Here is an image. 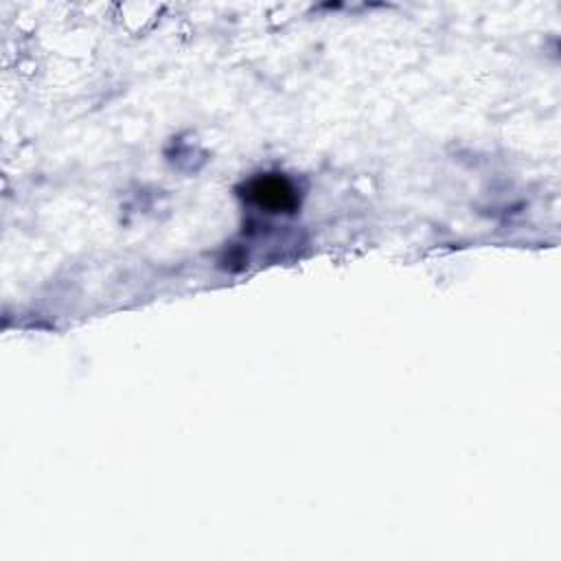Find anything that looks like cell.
<instances>
[{
  "label": "cell",
  "instance_id": "1",
  "mask_svg": "<svg viewBox=\"0 0 561 561\" xmlns=\"http://www.w3.org/2000/svg\"><path fill=\"white\" fill-rule=\"evenodd\" d=\"M245 199L267 213H289L298 204L296 188L283 175H256L245 184Z\"/></svg>",
  "mask_w": 561,
  "mask_h": 561
}]
</instances>
